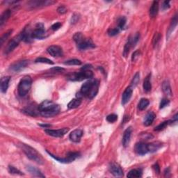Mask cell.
I'll list each match as a JSON object with an SVG mask.
<instances>
[{
  "mask_svg": "<svg viewBox=\"0 0 178 178\" xmlns=\"http://www.w3.org/2000/svg\"><path fill=\"white\" fill-rule=\"evenodd\" d=\"M38 109L40 111V116L45 118H51L56 116L58 114L61 107L53 101L45 100L38 105Z\"/></svg>",
  "mask_w": 178,
  "mask_h": 178,
  "instance_id": "cell-1",
  "label": "cell"
},
{
  "mask_svg": "<svg viewBox=\"0 0 178 178\" xmlns=\"http://www.w3.org/2000/svg\"><path fill=\"white\" fill-rule=\"evenodd\" d=\"M98 91H99V81L97 79H91L82 85L79 93L81 95V96L91 100L96 96Z\"/></svg>",
  "mask_w": 178,
  "mask_h": 178,
  "instance_id": "cell-2",
  "label": "cell"
},
{
  "mask_svg": "<svg viewBox=\"0 0 178 178\" xmlns=\"http://www.w3.org/2000/svg\"><path fill=\"white\" fill-rule=\"evenodd\" d=\"M19 146L23 150L24 154L26 155L27 157H28L29 159L35 161V163L38 164H43L44 163V159L42 155H41L36 150L34 149V147H32L29 146V145L25 143H20Z\"/></svg>",
  "mask_w": 178,
  "mask_h": 178,
  "instance_id": "cell-3",
  "label": "cell"
},
{
  "mask_svg": "<svg viewBox=\"0 0 178 178\" xmlns=\"http://www.w3.org/2000/svg\"><path fill=\"white\" fill-rule=\"evenodd\" d=\"M73 39L75 41L79 50H86L88 49H92L95 47V44L90 38H86L81 33H76L74 35Z\"/></svg>",
  "mask_w": 178,
  "mask_h": 178,
  "instance_id": "cell-4",
  "label": "cell"
},
{
  "mask_svg": "<svg viewBox=\"0 0 178 178\" xmlns=\"http://www.w3.org/2000/svg\"><path fill=\"white\" fill-rule=\"evenodd\" d=\"M32 79L30 76H25L19 82L18 92L19 96L24 97L29 92L31 88Z\"/></svg>",
  "mask_w": 178,
  "mask_h": 178,
  "instance_id": "cell-5",
  "label": "cell"
},
{
  "mask_svg": "<svg viewBox=\"0 0 178 178\" xmlns=\"http://www.w3.org/2000/svg\"><path fill=\"white\" fill-rule=\"evenodd\" d=\"M93 77V72L91 70H81L79 72L70 73L67 75V79L73 81H81L84 79H92Z\"/></svg>",
  "mask_w": 178,
  "mask_h": 178,
  "instance_id": "cell-6",
  "label": "cell"
},
{
  "mask_svg": "<svg viewBox=\"0 0 178 178\" xmlns=\"http://www.w3.org/2000/svg\"><path fill=\"white\" fill-rule=\"evenodd\" d=\"M31 37L33 39L35 38V39H40V40L44 39V38L48 37L47 32H46V31L45 30V28H44L43 24L38 23L36 24L35 29L33 30L31 32Z\"/></svg>",
  "mask_w": 178,
  "mask_h": 178,
  "instance_id": "cell-7",
  "label": "cell"
},
{
  "mask_svg": "<svg viewBox=\"0 0 178 178\" xmlns=\"http://www.w3.org/2000/svg\"><path fill=\"white\" fill-rule=\"evenodd\" d=\"M22 40H23V33L21 32L20 34L16 35L15 37L9 41V43L7 44L6 47L5 48L4 53L6 54H9L10 52H11L14 49H15L16 47H18Z\"/></svg>",
  "mask_w": 178,
  "mask_h": 178,
  "instance_id": "cell-8",
  "label": "cell"
},
{
  "mask_svg": "<svg viewBox=\"0 0 178 178\" xmlns=\"http://www.w3.org/2000/svg\"><path fill=\"white\" fill-rule=\"evenodd\" d=\"M139 38H140V34H139V33H136L134 36L129 38L127 42L126 43L125 47H124V50H123V56H124L125 57L127 56L129 53H130V51L131 49L135 47V46L136 45V44L138 43Z\"/></svg>",
  "mask_w": 178,
  "mask_h": 178,
  "instance_id": "cell-9",
  "label": "cell"
},
{
  "mask_svg": "<svg viewBox=\"0 0 178 178\" xmlns=\"http://www.w3.org/2000/svg\"><path fill=\"white\" fill-rule=\"evenodd\" d=\"M47 152L52 157L54 158V159L57 160L58 161H59V162L64 163V164H68V163L72 162V161H75L76 159H77L80 157V154H79V152H69V153H68L67 157H65L64 158H59L58 157H56L55 155H52L49 151H47Z\"/></svg>",
  "mask_w": 178,
  "mask_h": 178,
  "instance_id": "cell-10",
  "label": "cell"
},
{
  "mask_svg": "<svg viewBox=\"0 0 178 178\" xmlns=\"http://www.w3.org/2000/svg\"><path fill=\"white\" fill-rule=\"evenodd\" d=\"M55 3V1H52V0H50H50H34V1L29 2L28 5L32 9H35V8L50 6V5Z\"/></svg>",
  "mask_w": 178,
  "mask_h": 178,
  "instance_id": "cell-11",
  "label": "cell"
},
{
  "mask_svg": "<svg viewBox=\"0 0 178 178\" xmlns=\"http://www.w3.org/2000/svg\"><path fill=\"white\" fill-rule=\"evenodd\" d=\"M109 171L111 172V173L115 177H121L124 175L122 169L118 164L116 162H111L109 164Z\"/></svg>",
  "mask_w": 178,
  "mask_h": 178,
  "instance_id": "cell-12",
  "label": "cell"
},
{
  "mask_svg": "<svg viewBox=\"0 0 178 178\" xmlns=\"http://www.w3.org/2000/svg\"><path fill=\"white\" fill-rule=\"evenodd\" d=\"M23 112L26 115L34 117L38 116L40 115L38 105H35V104H31V105H29V106H26L25 108L23 109Z\"/></svg>",
  "mask_w": 178,
  "mask_h": 178,
  "instance_id": "cell-13",
  "label": "cell"
},
{
  "mask_svg": "<svg viewBox=\"0 0 178 178\" xmlns=\"http://www.w3.org/2000/svg\"><path fill=\"white\" fill-rule=\"evenodd\" d=\"M69 129L64 127L62 129H59V130H50V129H47L45 131L47 135H50L51 136H54V137H62L65 135L68 132Z\"/></svg>",
  "mask_w": 178,
  "mask_h": 178,
  "instance_id": "cell-14",
  "label": "cell"
},
{
  "mask_svg": "<svg viewBox=\"0 0 178 178\" xmlns=\"http://www.w3.org/2000/svg\"><path fill=\"white\" fill-rule=\"evenodd\" d=\"M29 64V61L28 60H24V61H20L18 62H15L14 64H12L10 67V70L13 72H20L24 68H27V65Z\"/></svg>",
  "mask_w": 178,
  "mask_h": 178,
  "instance_id": "cell-15",
  "label": "cell"
},
{
  "mask_svg": "<svg viewBox=\"0 0 178 178\" xmlns=\"http://www.w3.org/2000/svg\"><path fill=\"white\" fill-rule=\"evenodd\" d=\"M48 52L53 57H61L64 55L62 48L59 45H52L48 48Z\"/></svg>",
  "mask_w": 178,
  "mask_h": 178,
  "instance_id": "cell-16",
  "label": "cell"
},
{
  "mask_svg": "<svg viewBox=\"0 0 178 178\" xmlns=\"http://www.w3.org/2000/svg\"><path fill=\"white\" fill-rule=\"evenodd\" d=\"M135 151L139 155H145L147 153H148V147H147V144L143 143V142H139L137 143L135 146Z\"/></svg>",
  "mask_w": 178,
  "mask_h": 178,
  "instance_id": "cell-17",
  "label": "cell"
},
{
  "mask_svg": "<svg viewBox=\"0 0 178 178\" xmlns=\"http://www.w3.org/2000/svg\"><path fill=\"white\" fill-rule=\"evenodd\" d=\"M82 136H83V131L80 130V129H77V130H73L70 134L69 138L72 142L78 143V142L80 141Z\"/></svg>",
  "mask_w": 178,
  "mask_h": 178,
  "instance_id": "cell-18",
  "label": "cell"
},
{
  "mask_svg": "<svg viewBox=\"0 0 178 178\" xmlns=\"http://www.w3.org/2000/svg\"><path fill=\"white\" fill-rule=\"evenodd\" d=\"M133 93V89L131 86L127 87L124 92H123L122 95V105H125L127 104L132 96Z\"/></svg>",
  "mask_w": 178,
  "mask_h": 178,
  "instance_id": "cell-19",
  "label": "cell"
},
{
  "mask_svg": "<svg viewBox=\"0 0 178 178\" xmlns=\"http://www.w3.org/2000/svg\"><path fill=\"white\" fill-rule=\"evenodd\" d=\"M10 80V77L9 76L4 77L1 79V82H0V89H1V92L5 93H6L8 89L9 86V82Z\"/></svg>",
  "mask_w": 178,
  "mask_h": 178,
  "instance_id": "cell-20",
  "label": "cell"
},
{
  "mask_svg": "<svg viewBox=\"0 0 178 178\" xmlns=\"http://www.w3.org/2000/svg\"><path fill=\"white\" fill-rule=\"evenodd\" d=\"M131 132H132L131 127H128L127 130L125 131L124 135H123V138H122V144L124 147L128 146L129 143H130Z\"/></svg>",
  "mask_w": 178,
  "mask_h": 178,
  "instance_id": "cell-21",
  "label": "cell"
},
{
  "mask_svg": "<svg viewBox=\"0 0 178 178\" xmlns=\"http://www.w3.org/2000/svg\"><path fill=\"white\" fill-rule=\"evenodd\" d=\"M156 118V115L154 113V112H148L146 114V117L144 118V121H143V124L145 126H150L152 124L153 121H154L155 119Z\"/></svg>",
  "mask_w": 178,
  "mask_h": 178,
  "instance_id": "cell-22",
  "label": "cell"
},
{
  "mask_svg": "<svg viewBox=\"0 0 178 178\" xmlns=\"http://www.w3.org/2000/svg\"><path fill=\"white\" fill-rule=\"evenodd\" d=\"M143 90L146 92H150L152 89V84H151V74H149L145 78L143 84Z\"/></svg>",
  "mask_w": 178,
  "mask_h": 178,
  "instance_id": "cell-23",
  "label": "cell"
},
{
  "mask_svg": "<svg viewBox=\"0 0 178 178\" xmlns=\"http://www.w3.org/2000/svg\"><path fill=\"white\" fill-rule=\"evenodd\" d=\"M27 170L32 175H34L35 177H45V175H44L40 170H38L35 167H34L32 166H27Z\"/></svg>",
  "mask_w": 178,
  "mask_h": 178,
  "instance_id": "cell-24",
  "label": "cell"
},
{
  "mask_svg": "<svg viewBox=\"0 0 178 178\" xmlns=\"http://www.w3.org/2000/svg\"><path fill=\"white\" fill-rule=\"evenodd\" d=\"M81 102H82L81 97L77 96L76 98H74V99H72L69 103H68V107L70 109H76L81 105Z\"/></svg>",
  "mask_w": 178,
  "mask_h": 178,
  "instance_id": "cell-25",
  "label": "cell"
},
{
  "mask_svg": "<svg viewBox=\"0 0 178 178\" xmlns=\"http://www.w3.org/2000/svg\"><path fill=\"white\" fill-rule=\"evenodd\" d=\"M162 147V143L159 141H155L152 142L147 144V147H148V151L149 152H155L157 151L159 149H160Z\"/></svg>",
  "mask_w": 178,
  "mask_h": 178,
  "instance_id": "cell-26",
  "label": "cell"
},
{
  "mask_svg": "<svg viewBox=\"0 0 178 178\" xmlns=\"http://www.w3.org/2000/svg\"><path fill=\"white\" fill-rule=\"evenodd\" d=\"M159 11V2L154 1L152 2L151 6L150 8V16L151 18H155L157 16Z\"/></svg>",
  "mask_w": 178,
  "mask_h": 178,
  "instance_id": "cell-27",
  "label": "cell"
},
{
  "mask_svg": "<svg viewBox=\"0 0 178 178\" xmlns=\"http://www.w3.org/2000/svg\"><path fill=\"white\" fill-rule=\"evenodd\" d=\"M162 91L164 93L168 95V96H171L172 95V89L171 87V84H170V82L166 80L162 83Z\"/></svg>",
  "mask_w": 178,
  "mask_h": 178,
  "instance_id": "cell-28",
  "label": "cell"
},
{
  "mask_svg": "<svg viewBox=\"0 0 178 178\" xmlns=\"http://www.w3.org/2000/svg\"><path fill=\"white\" fill-rule=\"evenodd\" d=\"M10 15H11V10L9 9L5 10V11L2 13L1 18H0V26L2 27L6 23V21L9 20V18H10Z\"/></svg>",
  "mask_w": 178,
  "mask_h": 178,
  "instance_id": "cell-29",
  "label": "cell"
},
{
  "mask_svg": "<svg viewBox=\"0 0 178 178\" xmlns=\"http://www.w3.org/2000/svg\"><path fill=\"white\" fill-rule=\"evenodd\" d=\"M127 176V177H141L142 176V170L140 168L131 170Z\"/></svg>",
  "mask_w": 178,
  "mask_h": 178,
  "instance_id": "cell-30",
  "label": "cell"
},
{
  "mask_svg": "<svg viewBox=\"0 0 178 178\" xmlns=\"http://www.w3.org/2000/svg\"><path fill=\"white\" fill-rule=\"evenodd\" d=\"M177 24V15L175 14L174 17L172 18L171 25H170L169 29L168 30V36H169V35L171 34V33L173 31V30L175 29V27H176Z\"/></svg>",
  "mask_w": 178,
  "mask_h": 178,
  "instance_id": "cell-31",
  "label": "cell"
},
{
  "mask_svg": "<svg viewBox=\"0 0 178 178\" xmlns=\"http://www.w3.org/2000/svg\"><path fill=\"white\" fill-rule=\"evenodd\" d=\"M149 104L150 102L148 100L146 99V98H142L138 105V109L140 111L145 110L147 107V106L149 105Z\"/></svg>",
  "mask_w": 178,
  "mask_h": 178,
  "instance_id": "cell-32",
  "label": "cell"
},
{
  "mask_svg": "<svg viewBox=\"0 0 178 178\" xmlns=\"http://www.w3.org/2000/svg\"><path fill=\"white\" fill-rule=\"evenodd\" d=\"M118 28L120 30H122L125 28L126 22H127V19L124 16H122V17H120L118 19Z\"/></svg>",
  "mask_w": 178,
  "mask_h": 178,
  "instance_id": "cell-33",
  "label": "cell"
},
{
  "mask_svg": "<svg viewBox=\"0 0 178 178\" xmlns=\"http://www.w3.org/2000/svg\"><path fill=\"white\" fill-rule=\"evenodd\" d=\"M139 81H140V73H139V72H137L135 74V75L134 76L132 80H131V87L132 88V89L135 88L136 85L139 84Z\"/></svg>",
  "mask_w": 178,
  "mask_h": 178,
  "instance_id": "cell-34",
  "label": "cell"
},
{
  "mask_svg": "<svg viewBox=\"0 0 178 178\" xmlns=\"http://www.w3.org/2000/svg\"><path fill=\"white\" fill-rule=\"evenodd\" d=\"M35 63H41V64H54V63L52 61H51L50 59H49L48 58H44V57H40V58H38L35 60Z\"/></svg>",
  "mask_w": 178,
  "mask_h": 178,
  "instance_id": "cell-35",
  "label": "cell"
},
{
  "mask_svg": "<svg viewBox=\"0 0 178 178\" xmlns=\"http://www.w3.org/2000/svg\"><path fill=\"white\" fill-rule=\"evenodd\" d=\"M64 64L68 65H79L81 64V61L79 59H71L64 62Z\"/></svg>",
  "mask_w": 178,
  "mask_h": 178,
  "instance_id": "cell-36",
  "label": "cell"
},
{
  "mask_svg": "<svg viewBox=\"0 0 178 178\" xmlns=\"http://www.w3.org/2000/svg\"><path fill=\"white\" fill-rule=\"evenodd\" d=\"M9 172L10 174H13V175H24L23 172L20 171V170L17 169L13 166H9Z\"/></svg>",
  "mask_w": 178,
  "mask_h": 178,
  "instance_id": "cell-37",
  "label": "cell"
},
{
  "mask_svg": "<svg viewBox=\"0 0 178 178\" xmlns=\"http://www.w3.org/2000/svg\"><path fill=\"white\" fill-rule=\"evenodd\" d=\"M120 31V30L118 28V27H115V28H111L108 30L107 34L109 36H114L118 34Z\"/></svg>",
  "mask_w": 178,
  "mask_h": 178,
  "instance_id": "cell-38",
  "label": "cell"
},
{
  "mask_svg": "<svg viewBox=\"0 0 178 178\" xmlns=\"http://www.w3.org/2000/svg\"><path fill=\"white\" fill-rule=\"evenodd\" d=\"M161 34L159 33H155V34L153 37V40H152V43H153V46L154 48H155L156 46L158 45V43H159V41L161 40Z\"/></svg>",
  "mask_w": 178,
  "mask_h": 178,
  "instance_id": "cell-39",
  "label": "cell"
},
{
  "mask_svg": "<svg viewBox=\"0 0 178 178\" xmlns=\"http://www.w3.org/2000/svg\"><path fill=\"white\" fill-rule=\"evenodd\" d=\"M12 31H13L12 29L9 30V31H6V33H4V34L2 35V38H1V39H0V44H1V46L3 45L4 43V41L6 40L7 38L9 37V35H10V34H11Z\"/></svg>",
  "mask_w": 178,
  "mask_h": 178,
  "instance_id": "cell-40",
  "label": "cell"
},
{
  "mask_svg": "<svg viewBox=\"0 0 178 178\" xmlns=\"http://www.w3.org/2000/svg\"><path fill=\"white\" fill-rule=\"evenodd\" d=\"M168 124H169V121H164L163 122H161V124H159V125L158 126H157V127L155 128V131H161V130H163L167 127V125H168Z\"/></svg>",
  "mask_w": 178,
  "mask_h": 178,
  "instance_id": "cell-41",
  "label": "cell"
},
{
  "mask_svg": "<svg viewBox=\"0 0 178 178\" xmlns=\"http://www.w3.org/2000/svg\"><path fill=\"white\" fill-rule=\"evenodd\" d=\"M117 120H118V116L116 114H114L109 115V116H107V117H106V120H107L109 122H111V123L116 122Z\"/></svg>",
  "mask_w": 178,
  "mask_h": 178,
  "instance_id": "cell-42",
  "label": "cell"
},
{
  "mask_svg": "<svg viewBox=\"0 0 178 178\" xmlns=\"http://www.w3.org/2000/svg\"><path fill=\"white\" fill-rule=\"evenodd\" d=\"M169 104H170V101L168 99H166V98H163L160 102L159 108L163 109L164 107H166V106H168Z\"/></svg>",
  "mask_w": 178,
  "mask_h": 178,
  "instance_id": "cell-43",
  "label": "cell"
},
{
  "mask_svg": "<svg viewBox=\"0 0 178 178\" xmlns=\"http://www.w3.org/2000/svg\"><path fill=\"white\" fill-rule=\"evenodd\" d=\"M140 54H141L140 51L139 50L135 51V52L133 53L132 56H131V60H132V61H136V60L139 58V56H140Z\"/></svg>",
  "mask_w": 178,
  "mask_h": 178,
  "instance_id": "cell-44",
  "label": "cell"
},
{
  "mask_svg": "<svg viewBox=\"0 0 178 178\" xmlns=\"http://www.w3.org/2000/svg\"><path fill=\"white\" fill-rule=\"evenodd\" d=\"M57 12L60 14H64L67 12V8L65 6H60L58 9H57Z\"/></svg>",
  "mask_w": 178,
  "mask_h": 178,
  "instance_id": "cell-45",
  "label": "cell"
},
{
  "mask_svg": "<svg viewBox=\"0 0 178 178\" xmlns=\"http://www.w3.org/2000/svg\"><path fill=\"white\" fill-rule=\"evenodd\" d=\"M62 26V24L61 23H56L55 24H54L51 27V29L53 30V31H57V30L59 29L60 28H61V27Z\"/></svg>",
  "mask_w": 178,
  "mask_h": 178,
  "instance_id": "cell-46",
  "label": "cell"
},
{
  "mask_svg": "<svg viewBox=\"0 0 178 178\" xmlns=\"http://www.w3.org/2000/svg\"><path fill=\"white\" fill-rule=\"evenodd\" d=\"M170 2L169 1H166V2H163V4L162 6H161V9H162L163 10H165L168 9L170 8Z\"/></svg>",
  "mask_w": 178,
  "mask_h": 178,
  "instance_id": "cell-47",
  "label": "cell"
},
{
  "mask_svg": "<svg viewBox=\"0 0 178 178\" xmlns=\"http://www.w3.org/2000/svg\"><path fill=\"white\" fill-rule=\"evenodd\" d=\"M79 17L77 14H74L72 16V18H71V23H72V24L76 23L79 20Z\"/></svg>",
  "mask_w": 178,
  "mask_h": 178,
  "instance_id": "cell-48",
  "label": "cell"
},
{
  "mask_svg": "<svg viewBox=\"0 0 178 178\" xmlns=\"http://www.w3.org/2000/svg\"><path fill=\"white\" fill-rule=\"evenodd\" d=\"M64 69L62 68H59V67H55L54 68H52L51 71H52V72H62V71H64Z\"/></svg>",
  "mask_w": 178,
  "mask_h": 178,
  "instance_id": "cell-49",
  "label": "cell"
},
{
  "mask_svg": "<svg viewBox=\"0 0 178 178\" xmlns=\"http://www.w3.org/2000/svg\"><path fill=\"white\" fill-rule=\"evenodd\" d=\"M177 114H176L175 116L172 117V120H169V124L172 125L173 123H177Z\"/></svg>",
  "mask_w": 178,
  "mask_h": 178,
  "instance_id": "cell-50",
  "label": "cell"
},
{
  "mask_svg": "<svg viewBox=\"0 0 178 178\" xmlns=\"http://www.w3.org/2000/svg\"><path fill=\"white\" fill-rule=\"evenodd\" d=\"M153 168H154L155 172H157V174H159L160 172V168H159V166L158 164H155L154 166H153Z\"/></svg>",
  "mask_w": 178,
  "mask_h": 178,
  "instance_id": "cell-51",
  "label": "cell"
},
{
  "mask_svg": "<svg viewBox=\"0 0 178 178\" xmlns=\"http://www.w3.org/2000/svg\"><path fill=\"white\" fill-rule=\"evenodd\" d=\"M91 68H92V65H91L87 64V65H85L83 68H81V70H91Z\"/></svg>",
  "mask_w": 178,
  "mask_h": 178,
  "instance_id": "cell-52",
  "label": "cell"
},
{
  "mask_svg": "<svg viewBox=\"0 0 178 178\" xmlns=\"http://www.w3.org/2000/svg\"><path fill=\"white\" fill-rule=\"evenodd\" d=\"M170 172V168H168L165 170V171H164V174H165V176H168V174Z\"/></svg>",
  "mask_w": 178,
  "mask_h": 178,
  "instance_id": "cell-53",
  "label": "cell"
},
{
  "mask_svg": "<svg viewBox=\"0 0 178 178\" xmlns=\"http://www.w3.org/2000/svg\"><path fill=\"white\" fill-rule=\"evenodd\" d=\"M40 126L43 127H45V128H48V127H50L51 125H40Z\"/></svg>",
  "mask_w": 178,
  "mask_h": 178,
  "instance_id": "cell-54",
  "label": "cell"
}]
</instances>
